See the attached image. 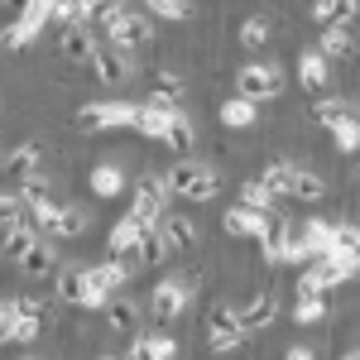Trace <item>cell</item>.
<instances>
[{"label": "cell", "mask_w": 360, "mask_h": 360, "mask_svg": "<svg viewBox=\"0 0 360 360\" xmlns=\"http://www.w3.org/2000/svg\"><path fill=\"white\" fill-rule=\"evenodd\" d=\"M135 101H86L82 111L72 115V130L77 135H106V130H130L135 120Z\"/></svg>", "instance_id": "3957f363"}, {"label": "cell", "mask_w": 360, "mask_h": 360, "mask_svg": "<svg viewBox=\"0 0 360 360\" xmlns=\"http://www.w3.org/2000/svg\"><path fill=\"white\" fill-rule=\"evenodd\" d=\"M149 20H193V0H144Z\"/></svg>", "instance_id": "d6a6232c"}, {"label": "cell", "mask_w": 360, "mask_h": 360, "mask_svg": "<svg viewBox=\"0 0 360 360\" xmlns=\"http://www.w3.org/2000/svg\"><path fill=\"white\" fill-rule=\"evenodd\" d=\"M91 274H96V283L106 288V293H120L130 278H135V259H101V264H91Z\"/></svg>", "instance_id": "484cf974"}, {"label": "cell", "mask_w": 360, "mask_h": 360, "mask_svg": "<svg viewBox=\"0 0 360 360\" xmlns=\"http://www.w3.org/2000/svg\"><path fill=\"white\" fill-rule=\"evenodd\" d=\"M322 317H327V298H293V322L312 327V322H322Z\"/></svg>", "instance_id": "8d00e7d4"}, {"label": "cell", "mask_w": 360, "mask_h": 360, "mask_svg": "<svg viewBox=\"0 0 360 360\" xmlns=\"http://www.w3.org/2000/svg\"><path fill=\"white\" fill-rule=\"evenodd\" d=\"M15 264H20V274H25L29 283L53 278V274H58V250H53V240H44V236H39V240H34V245H29L25 255L15 259Z\"/></svg>", "instance_id": "7c38bea8"}, {"label": "cell", "mask_w": 360, "mask_h": 360, "mask_svg": "<svg viewBox=\"0 0 360 360\" xmlns=\"http://www.w3.org/2000/svg\"><path fill=\"white\" fill-rule=\"evenodd\" d=\"M288 173H293V164L274 159V164H264L259 173H255V183H259V188H264L269 197H283V193H288Z\"/></svg>", "instance_id": "4dcf8cb0"}, {"label": "cell", "mask_w": 360, "mask_h": 360, "mask_svg": "<svg viewBox=\"0 0 360 360\" xmlns=\"http://www.w3.org/2000/svg\"><path fill=\"white\" fill-rule=\"evenodd\" d=\"M283 197H293V202L312 207V202H322V197H327V178H322V173H312V168H293V173H288V193H283Z\"/></svg>", "instance_id": "44dd1931"}, {"label": "cell", "mask_w": 360, "mask_h": 360, "mask_svg": "<svg viewBox=\"0 0 360 360\" xmlns=\"http://www.w3.org/2000/svg\"><path fill=\"white\" fill-rule=\"evenodd\" d=\"M269 226V212H250V207H226V217H221V231L226 236H236V240H255L259 231Z\"/></svg>", "instance_id": "e0dca14e"}, {"label": "cell", "mask_w": 360, "mask_h": 360, "mask_svg": "<svg viewBox=\"0 0 360 360\" xmlns=\"http://www.w3.org/2000/svg\"><path fill=\"white\" fill-rule=\"evenodd\" d=\"M0 5H5V0H0Z\"/></svg>", "instance_id": "7dc6e473"}, {"label": "cell", "mask_w": 360, "mask_h": 360, "mask_svg": "<svg viewBox=\"0 0 360 360\" xmlns=\"http://www.w3.org/2000/svg\"><path fill=\"white\" fill-rule=\"evenodd\" d=\"M312 5H332V0H312Z\"/></svg>", "instance_id": "f6af8a7d"}, {"label": "cell", "mask_w": 360, "mask_h": 360, "mask_svg": "<svg viewBox=\"0 0 360 360\" xmlns=\"http://www.w3.org/2000/svg\"><path fill=\"white\" fill-rule=\"evenodd\" d=\"M139 236H144V221L125 212V217H120V221H115L111 231H106V255H111V259H135Z\"/></svg>", "instance_id": "9a60e30c"}, {"label": "cell", "mask_w": 360, "mask_h": 360, "mask_svg": "<svg viewBox=\"0 0 360 360\" xmlns=\"http://www.w3.org/2000/svg\"><path fill=\"white\" fill-rule=\"evenodd\" d=\"M39 164H44V149L29 139V144H15L10 154H0V168L15 178V183H25L29 173H39Z\"/></svg>", "instance_id": "ffe728a7"}, {"label": "cell", "mask_w": 360, "mask_h": 360, "mask_svg": "<svg viewBox=\"0 0 360 360\" xmlns=\"http://www.w3.org/2000/svg\"><path fill=\"white\" fill-rule=\"evenodd\" d=\"M312 49L327 58V63L351 58V53H356V34H351L346 25H322V34H317V44H312Z\"/></svg>", "instance_id": "7402d4cb"}, {"label": "cell", "mask_w": 360, "mask_h": 360, "mask_svg": "<svg viewBox=\"0 0 360 360\" xmlns=\"http://www.w3.org/2000/svg\"><path fill=\"white\" fill-rule=\"evenodd\" d=\"M96 39L111 44V49H120L125 58H135V53H144V49L154 44V20H149V15H135V10H125V15H120L115 25H106Z\"/></svg>", "instance_id": "277c9868"}, {"label": "cell", "mask_w": 360, "mask_h": 360, "mask_svg": "<svg viewBox=\"0 0 360 360\" xmlns=\"http://www.w3.org/2000/svg\"><path fill=\"white\" fill-rule=\"evenodd\" d=\"M82 231H86V212L72 202H53L34 226V236H44V240H77Z\"/></svg>", "instance_id": "52a82bcc"}, {"label": "cell", "mask_w": 360, "mask_h": 360, "mask_svg": "<svg viewBox=\"0 0 360 360\" xmlns=\"http://www.w3.org/2000/svg\"><path fill=\"white\" fill-rule=\"evenodd\" d=\"M240 207H250V212H269V207H274V197L264 193L255 178H245V183H240Z\"/></svg>", "instance_id": "74e56055"}, {"label": "cell", "mask_w": 360, "mask_h": 360, "mask_svg": "<svg viewBox=\"0 0 360 360\" xmlns=\"http://www.w3.org/2000/svg\"><path fill=\"white\" fill-rule=\"evenodd\" d=\"M351 115H356V106H351L346 96H317V101H312V120H317L322 130H336V125L351 120Z\"/></svg>", "instance_id": "4316f807"}, {"label": "cell", "mask_w": 360, "mask_h": 360, "mask_svg": "<svg viewBox=\"0 0 360 360\" xmlns=\"http://www.w3.org/2000/svg\"><path fill=\"white\" fill-rule=\"evenodd\" d=\"M183 312H188V283H178V278H164V283L149 293V317L168 327V322H178Z\"/></svg>", "instance_id": "30bf717a"}, {"label": "cell", "mask_w": 360, "mask_h": 360, "mask_svg": "<svg viewBox=\"0 0 360 360\" xmlns=\"http://www.w3.org/2000/svg\"><path fill=\"white\" fill-rule=\"evenodd\" d=\"M312 20L317 25H346L356 20V0H332V5H312Z\"/></svg>", "instance_id": "1f68e13d"}, {"label": "cell", "mask_w": 360, "mask_h": 360, "mask_svg": "<svg viewBox=\"0 0 360 360\" xmlns=\"http://www.w3.org/2000/svg\"><path fill=\"white\" fill-rule=\"evenodd\" d=\"M154 231L164 236L168 255H178V250H193V245H197V226H193V217H183V212H164V217L154 221Z\"/></svg>", "instance_id": "5bb4252c"}, {"label": "cell", "mask_w": 360, "mask_h": 360, "mask_svg": "<svg viewBox=\"0 0 360 360\" xmlns=\"http://www.w3.org/2000/svg\"><path fill=\"white\" fill-rule=\"evenodd\" d=\"M236 44L250 49V53H259L264 44H269V20H259V15H245L240 25H236Z\"/></svg>", "instance_id": "f546056e"}, {"label": "cell", "mask_w": 360, "mask_h": 360, "mask_svg": "<svg viewBox=\"0 0 360 360\" xmlns=\"http://www.w3.org/2000/svg\"><path fill=\"white\" fill-rule=\"evenodd\" d=\"M144 82H149V91H164V96H173V101H183V77H178L173 68H149Z\"/></svg>", "instance_id": "836d02e7"}, {"label": "cell", "mask_w": 360, "mask_h": 360, "mask_svg": "<svg viewBox=\"0 0 360 360\" xmlns=\"http://www.w3.org/2000/svg\"><path fill=\"white\" fill-rule=\"evenodd\" d=\"M255 120H259V106L245 101V96H226L217 106V125H226V130H250Z\"/></svg>", "instance_id": "cb8c5ba5"}, {"label": "cell", "mask_w": 360, "mask_h": 360, "mask_svg": "<svg viewBox=\"0 0 360 360\" xmlns=\"http://www.w3.org/2000/svg\"><path fill=\"white\" fill-rule=\"evenodd\" d=\"M341 360H360V356H356V351H346V356H341Z\"/></svg>", "instance_id": "7bdbcfd3"}, {"label": "cell", "mask_w": 360, "mask_h": 360, "mask_svg": "<svg viewBox=\"0 0 360 360\" xmlns=\"http://www.w3.org/2000/svg\"><path fill=\"white\" fill-rule=\"evenodd\" d=\"M168 212V188L164 173H139L135 188H130V217H139L144 226H154Z\"/></svg>", "instance_id": "8992f818"}, {"label": "cell", "mask_w": 360, "mask_h": 360, "mask_svg": "<svg viewBox=\"0 0 360 360\" xmlns=\"http://www.w3.org/2000/svg\"><path fill=\"white\" fill-rule=\"evenodd\" d=\"M332 77H336L332 63L317 53V49H303V53H298V86H303V91L327 96V91H332Z\"/></svg>", "instance_id": "8fae6325"}, {"label": "cell", "mask_w": 360, "mask_h": 360, "mask_svg": "<svg viewBox=\"0 0 360 360\" xmlns=\"http://www.w3.org/2000/svg\"><path fill=\"white\" fill-rule=\"evenodd\" d=\"M283 360H317V351H312V346H288Z\"/></svg>", "instance_id": "b9f144b4"}, {"label": "cell", "mask_w": 360, "mask_h": 360, "mask_svg": "<svg viewBox=\"0 0 360 360\" xmlns=\"http://www.w3.org/2000/svg\"><path fill=\"white\" fill-rule=\"evenodd\" d=\"M25 360H34V356H25Z\"/></svg>", "instance_id": "bcb514c9"}, {"label": "cell", "mask_w": 360, "mask_h": 360, "mask_svg": "<svg viewBox=\"0 0 360 360\" xmlns=\"http://www.w3.org/2000/svg\"><path fill=\"white\" fill-rule=\"evenodd\" d=\"M20 217V193H0V221Z\"/></svg>", "instance_id": "60d3db41"}, {"label": "cell", "mask_w": 360, "mask_h": 360, "mask_svg": "<svg viewBox=\"0 0 360 360\" xmlns=\"http://www.w3.org/2000/svg\"><path fill=\"white\" fill-rule=\"evenodd\" d=\"M168 197H183V202H212L221 193V173L207 168L202 159H178V164L164 173Z\"/></svg>", "instance_id": "6da1fadb"}, {"label": "cell", "mask_w": 360, "mask_h": 360, "mask_svg": "<svg viewBox=\"0 0 360 360\" xmlns=\"http://www.w3.org/2000/svg\"><path fill=\"white\" fill-rule=\"evenodd\" d=\"M101 317H106V327H111L115 336H130L139 327V303H130V298H120V293H111L106 303L96 307Z\"/></svg>", "instance_id": "d6986e66"}, {"label": "cell", "mask_w": 360, "mask_h": 360, "mask_svg": "<svg viewBox=\"0 0 360 360\" xmlns=\"http://www.w3.org/2000/svg\"><path fill=\"white\" fill-rule=\"evenodd\" d=\"M164 259H168L164 236H159L154 226H144V236H139V245H135V269H159Z\"/></svg>", "instance_id": "83f0119b"}, {"label": "cell", "mask_w": 360, "mask_h": 360, "mask_svg": "<svg viewBox=\"0 0 360 360\" xmlns=\"http://www.w3.org/2000/svg\"><path fill=\"white\" fill-rule=\"evenodd\" d=\"M231 82H236V96H245V101H255V106H259V101L283 96V86H288L274 63H240Z\"/></svg>", "instance_id": "5b68a950"}, {"label": "cell", "mask_w": 360, "mask_h": 360, "mask_svg": "<svg viewBox=\"0 0 360 360\" xmlns=\"http://www.w3.org/2000/svg\"><path fill=\"white\" fill-rule=\"evenodd\" d=\"M96 29L91 25H72V29H63V39H58V53H63V63H86V58L96 53Z\"/></svg>", "instance_id": "ac0fdd59"}, {"label": "cell", "mask_w": 360, "mask_h": 360, "mask_svg": "<svg viewBox=\"0 0 360 360\" xmlns=\"http://www.w3.org/2000/svg\"><path fill=\"white\" fill-rule=\"evenodd\" d=\"M15 312H20V298H5V303H0V346L10 341V322H15Z\"/></svg>", "instance_id": "ab89813d"}, {"label": "cell", "mask_w": 360, "mask_h": 360, "mask_svg": "<svg viewBox=\"0 0 360 360\" xmlns=\"http://www.w3.org/2000/svg\"><path fill=\"white\" fill-rule=\"evenodd\" d=\"M86 188H91V197H101V202H115V197L125 193V168L120 164H96L86 173Z\"/></svg>", "instance_id": "603a6c76"}, {"label": "cell", "mask_w": 360, "mask_h": 360, "mask_svg": "<svg viewBox=\"0 0 360 360\" xmlns=\"http://www.w3.org/2000/svg\"><path fill=\"white\" fill-rule=\"evenodd\" d=\"M356 245H360V231L351 221L332 226V240H327V250H332V255H356ZM327 250H322V255H327Z\"/></svg>", "instance_id": "d590c367"}, {"label": "cell", "mask_w": 360, "mask_h": 360, "mask_svg": "<svg viewBox=\"0 0 360 360\" xmlns=\"http://www.w3.org/2000/svg\"><path fill=\"white\" fill-rule=\"evenodd\" d=\"M96 360H125V356H96Z\"/></svg>", "instance_id": "ee69618b"}, {"label": "cell", "mask_w": 360, "mask_h": 360, "mask_svg": "<svg viewBox=\"0 0 360 360\" xmlns=\"http://www.w3.org/2000/svg\"><path fill=\"white\" fill-rule=\"evenodd\" d=\"M207 346L217 351V356H231V351H240L245 346V332H240V322H236V307H207Z\"/></svg>", "instance_id": "ba28073f"}, {"label": "cell", "mask_w": 360, "mask_h": 360, "mask_svg": "<svg viewBox=\"0 0 360 360\" xmlns=\"http://www.w3.org/2000/svg\"><path fill=\"white\" fill-rule=\"evenodd\" d=\"M332 144L341 149V154H356V149H360V125H356V115H351V120H341V125L332 130Z\"/></svg>", "instance_id": "f35d334b"}, {"label": "cell", "mask_w": 360, "mask_h": 360, "mask_svg": "<svg viewBox=\"0 0 360 360\" xmlns=\"http://www.w3.org/2000/svg\"><path fill=\"white\" fill-rule=\"evenodd\" d=\"M298 236L307 240V250H312V255H322V250H327V240H332V221L312 217V221H303V226H298Z\"/></svg>", "instance_id": "e575fe53"}, {"label": "cell", "mask_w": 360, "mask_h": 360, "mask_svg": "<svg viewBox=\"0 0 360 360\" xmlns=\"http://www.w3.org/2000/svg\"><path fill=\"white\" fill-rule=\"evenodd\" d=\"M86 68H91L96 82H106V86H125L135 77V58H125L120 49H111V44H96V53L86 58Z\"/></svg>", "instance_id": "9c48e42d"}, {"label": "cell", "mask_w": 360, "mask_h": 360, "mask_svg": "<svg viewBox=\"0 0 360 360\" xmlns=\"http://www.w3.org/2000/svg\"><path fill=\"white\" fill-rule=\"evenodd\" d=\"M53 293H58L63 307H86V312H96V307L111 298V293L96 283L91 264H68L63 274H53Z\"/></svg>", "instance_id": "7a4b0ae2"}, {"label": "cell", "mask_w": 360, "mask_h": 360, "mask_svg": "<svg viewBox=\"0 0 360 360\" xmlns=\"http://www.w3.org/2000/svg\"><path fill=\"white\" fill-rule=\"evenodd\" d=\"M125 356H135V360H173L178 356V341H173V336H139Z\"/></svg>", "instance_id": "f1b7e54d"}, {"label": "cell", "mask_w": 360, "mask_h": 360, "mask_svg": "<svg viewBox=\"0 0 360 360\" xmlns=\"http://www.w3.org/2000/svg\"><path fill=\"white\" fill-rule=\"evenodd\" d=\"M274 317H278V293H269V288H264V293H255L245 307H236V322H240V332H245V336L250 332H264Z\"/></svg>", "instance_id": "4fadbf2b"}, {"label": "cell", "mask_w": 360, "mask_h": 360, "mask_svg": "<svg viewBox=\"0 0 360 360\" xmlns=\"http://www.w3.org/2000/svg\"><path fill=\"white\" fill-rule=\"evenodd\" d=\"M288 236H293V226H288V221H274V217H269V226L255 236V240H259V255H264V264H283Z\"/></svg>", "instance_id": "d4e9b609"}, {"label": "cell", "mask_w": 360, "mask_h": 360, "mask_svg": "<svg viewBox=\"0 0 360 360\" xmlns=\"http://www.w3.org/2000/svg\"><path fill=\"white\" fill-rule=\"evenodd\" d=\"M159 144H168L173 154H193L197 149V125H193V115H183V111H168L164 115V135H159Z\"/></svg>", "instance_id": "2e32d148"}]
</instances>
